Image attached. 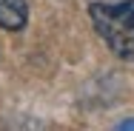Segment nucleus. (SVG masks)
<instances>
[{
	"label": "nucleus",
	"mask_w": 134,
	"mask_h": 131,
	"mask_svg": "<svg viewBox=\"0 0 134 131\" xmlns=\"http://www.w3.org/2000/svg\"><path fill=\"white\" fill-rule=\"evenodd\" d=\"M88 14L108 49L120 60H134V0L120 3L94 0L88 6Z\"/></svg>",
	"instance_id": "1"
},
{
	"label": "nucleus",
	"mask_w": 134,
	"mask_h": 131,
	"mask_svg": "<svg viewBox=\"0 0 134 131\" xmlns=\"http://www.w3.org/2000/svg\"><path fill=\"white\" fill-rule=\"evenodd\" d=\"M29 20L26 0H0V26L6 31H20Z\"/></svg>",
	"instance_id": "2"
}]
</instances>
